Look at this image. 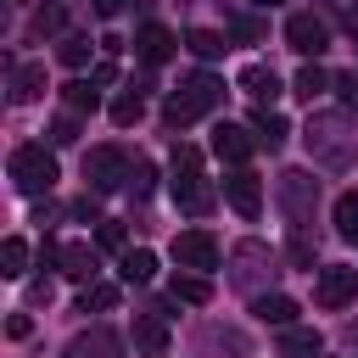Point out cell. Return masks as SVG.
Wrapping results in <instances>:
<instances>
[{"label":"cell","mask_w":358,"mask_h":358,"mask_svg":"<svg viewBox=\"0 0 358 358\" xmlns=\"http://www.w3.org/2000/svg\"><path fill=\"white\" fill-rule=\"evenodd\" d=\"M50 140H56V145H73V140H78V112L56 117V123H50Z\"/></svg>","instance_id":"obj_32"},{"label":"cell","mask_w":358,"mask_h":358,"mask_svg":"<svg viewBox=\"0 0 358 358\" xmlns=\"http://www.w3.org/2000/svg\"><path fill=\"white\" fill-rule=\"evenodd\" d=\"M168 291H173V302H196V308H201V302H213L207 274H173V285H168Z\"/></svg>","instance_id":"obj_20"},{"label":"cell","mask_w":358,"mask_h":358,"mask_svg":"<svg viewBox=\"0 0 358 358\" xmlns=\"http://www.w3.org/2000/svg\"><path fill=\"white\" fill-rule=\"evenodd\" d=\"M252 129H257V145H268V151H274V145H280V140L291 134V129H285V117H280V112H268V106H257Z\"/></svg>","instance_id":"obj_22"},{"label":"cell","mask_w":358,"mask_h":358,"mask_svg":"<svg viewBox=\"0 0 358 358\" xmlns=\"http://www.w3.org/2000/svg\"><path fill=\"white\" fill-rule=\"evenodd\" d=\"M336 90H341V101L358 112V67H352V73H341V78H336Z\"/></svg>","instance_id":"obj_34"},{"label":"cell","mask_w":358,"mask_h":358,"mask_svg":"<svg viewBox=\"0 0 358 358\" xmlns=\"http://www.w3.org/2000/svg\"><path fill=\"white\" fill-rule=\"evenodd\" d=\"M241 90H246L257 106H268V101L280 95V78H274V67H246V73H241Z\"/></svg>","instance_id":"obj_16"},{"label":"cell","mask_w":358,"mask_h":358,"mask_svg":"<svg viewBox=\"0 0 358 358\" xmlns=\"http://www.w3.org/2000/svg\"><path fill=\"white\" fill-rule=\"evenodd\" d=\"M11 179H17L22 196H45L56 185V157L45 145H17L11 151Z\"/></svg>","instance_id":"obj_4"},{"label":"cell","mask_w":358,"mask_h":358,"mask_svg":"<svg viewBox=\"0 0 358 358\" xmlns=\"http://www.w3.org/2000/svg\"><path fill=\"white\" fill-rule=\"evenodd\" d=\"M134 347L151 352V358H162L168 352V324L162 319H134Z\"/></svg>","instance_id":"obj_18"},{"label":"cell","mask_w":358,"mask_h":358,"mask_svg":"<svg viewBox=\"0 0 358 358\" xmlns=\"http://www.w3.org/2000/svg\"><path fill=\"white\" fill-rule=\"evenodd\" d=\"M252 313H257L263 324H280V330H285V324L296 319V302H291V296H252Z\"/></svg>","instance_id":"obj_17"},{"label":"cell","mask_w":358,"mask_h":358,"mask_svg":"<svg viewBox=\"0 0 358 358\" xmlns=\"http://www.w3.org/2000/svg\"><path fill=\"white\" fill-rule=\"evenodd\" d=\"M336 235L341 241H358V196H336Z\"/></svg>","instance_id":"obj_26"},{"label":"cell","mask_w":358,"mask_h":358,"mask_svg":"<svg viewBox=\"0 0 358 358\" xmlns=\"http://www.w3.org/2000/svg\"><path fill=\"white\" fill-rule=\"evenodd\" d=\"M84 179H90L95 190H117V185H129V162H123V151H112V145L90 151V157H84Z\"/></svg>","instance_id":"obj_6"},{"label":"cell","mask_w":358,"mask_h":358,"mask_svg":"<svg viewBox=\"0 0 358 358\" xmlns=\"http://www.w3.org/2000/svg\"><path fill=\"white\" fill-rule=\"evenodd\" d=\"M129 190H134V201H145V196H151V162H134V173H129Z\"/></svg>","instance_id":"obj_33"},{"label":"cell","mask_w":358,"mask_h":358,"mask_svg":"<svg viewBox=\"0 0 358 358\" xmlns=\"http://www.w3.org/2000/svg\"><path fill=\"white\" fill-rule=\"evenodd\" d=\"M224 101V84L213 78V73H196V78H185L173 95H168V106H162V117L173 123V129H185V123H196L207 106H218Z\"/></svg>","instance_id":"obj_2"},{"label":"cell","mask_w":358,"mask_h":358,"mask_svg":"<svg viewBox=\"0 0 358 358\" xmlns=\"http://www.w3.org/2000/svg\"><path fill=\"white\" fill-rule=\"evenodd\" d=\"M28 330H34V319H28V313H11V319H6V336H11V341H22Z\"/></svg>","instance_id":"obj_35"},{"label":"cell","mask_w":358,"mask_h":358,"mask_svg":"<svg viewBox=\"0 0 358 358\" xmlns=\"http://www.w3.org/2000/svg\"><path fill=\"white\" fill-rule=\"evenodd\" d=\"M62 101H67V112H95L101 106V95H95V78L84 84V78H73L67 90H62Z\"/></svg>","instance_id":"obj_24"},{"label":"cell","mask_w":358,"mask_h":358,"mask_svg":"<svg viewBox=\"0 0 358 358\" xmlns=\"http://www.w3.org/2000/svg\"><path fill=\"white\" fill-rule=\"evenodd\" d=\"M56 263H62L73 280H90V274H95V252H90V246H78V241H73V246H62V257H56Z\"/></svg>","instance_id":"obj_23"},{"label":"cell","mask_w":358,"mask_h":358,"mask_svg":"<svg viewBox=\"0 0 358 358\" xmlns=\"http://www.w3.org/2000/svg\"><path fill=\"white\" fill-rule=\"evenodd\" d=\"M134 50H140V62H151V67H157V62H168V56L179 50V39H173L162 22H145V28L134 34Z\"/></svg>","instance_id":"obj_11"},{"label":"cell","mask_w":358,"mask_h":358,"mask_svg":"<svg viewBox=\"0 0 358 358\" xmlns=\"http://www.w3.org/2000/svg\"><path fill=\"white\" fill-rule=\"evenodd\" d=\"M257 34H263V28H257L252 17H241V22H235V39H257Z\"/></svg>","instance_id":"obj_39"},{"label":"cell","mask_w":358,"mask_h":358,"mask_svg":"<svg viewBox=\"0 0 358 358\" xmlns=\"http://www.w3.org/2000/svg\"><path fill=\"white\" fill-rule=\"evenodd\" d=\"M224 201H229L241 218H257V207H263V185H257L246 168H235V173H224Z\"/></svg>","instance_id":"obj_9"},{"label":"cell","mask_w":358,"mask_h":358,"mask_svg":"<svg viewBox=\"0 0 358 358\" xmlns=\"http://www.w3.org/2000/svg\"><path fill=\"white\" fill-rule=\"evenodd\" d=\"M112 302H117V285H84V291H78V308H84V313H90V308H112Z\"/></svg>","instance_id":"obj_28"},{"label":"cell","mask_w":358,"mask_h":358,"mask_svg":"<svg viewBox=\"0 0 358 358\" xmlns=\"http://www.w3.org/2000/svg\"><path fill=\"white\" fill-rule=\"evenodd\" d=\"M185 45H190L201 62H213V56H224V50H229V39H224L218 28H190V34H185Z\"/></svg>","instance_id":"obj_21"},{"label":"cell","mask_w":358,"mask_h":358,"mask_svg":"<svg viewBox=\"0 0 358 358\" xmlns=\"http://www.w3.org/2000/svg\"><path fill=\"white\" fill-rule=\"evenodd\" d=\"M291 263H302V268H308V263H313V246H308V241H302V235H296V241H291Z\"/></svg>","instance_id":"obj_37"},{"label":"cell","mask_w":358,"mask_h":358,"mask_svg":"<svg viewBox=\"0 0 358 358\" xmlns=\"http://www.w3.org/2000/svg\"><path fill=\"white\" fill-rule=\"evenodd\" d=\"M308 157L313 162H330V168H347L358 157V134L347 117L324 112V117H308Z\"/></svg>","instance_id":"obj_1"},{"label":"cell","mask_w":358,"mask_h":358,"mask_svg":"<svg viewBox=\"0 0 358 358\" xmlns=\"http://www.w3.org/2000/svg\"><path fill=\"white\" fill-rule=\"evenodd\" d=\"M95 11H101V17H117V11H123V0H95Z\"/></svg>","instance_id":"obj_40"},{"label":"cell","mask_w":358,"mask_h":358,"mask_svg":"<svg viewBox=\"0 0 358 358\" xmlns=\"http://www.w3.org/2000/svg\"><path fill=\"white\" fill-rule=\"evenodd\" d=\"M62 62H67V67H84V62H90V39H84V34L62 39Z\"/></svg>","instance_id":"obj_30"},{"label":"cell","mask_w":358,"mask_h":358,"mask_svg":"<svg viewBox=\"0 0 358 358\" xmlns=\"http://www.w3.org/2000/svg\"><path fill=\"white\" fill-rule=\"evenodd\" d=\"M39 95H45V67H39V62H22V67L11 73V101L28 106V101H39Z\"/></svg>","instance_id":"obj_12"},{"label":"cell","mask_w":358,"mask_h":358,"mask_svg":"<svg viewBox=\"0 0 358 358\" xmlns=\"http://www.w3.org/2000/svg\"><path fill=\"white\" fill-rule=\"evenodd\" d=\"M213 151H218L224 162H246V157L257 151V134L241 129V123H218V129H213Z\"/></svg>","instance_id":"obj_10"},{"label":"cell","mask_w":358,"mask_h":358,"mask_svg":"<svg viewBox=\"0 0 358 358\" xmlns=\"http://www.w3.org/2000/svg\"><path fill=\"white\" fill-rule=\"evenodd\" d=\"M313 296H319V308H347L358 296V268H319Z\"/></svg>","instance_id":"obj_8"},{"label":"cell","mask_w":358,"mask_h":358,"mask_svg":"<svg viewBox=\"0 0 358 358\" xmlns=\"http://www.w3.org/2000/svg\"><path fill=\"white\" fill-rule=\"evenodd\" d=\"M117 274H123L129 285H145V280L157 274V257H151L145 246H134V252H123V263H117Z\"/></svg>","instance_id":"obj_19"},{"label":"cell","mask_w":358,"mask_h":358,"mask_svg":"<svg viewBox=\"0 0 358 358\" xmlns=\"http://www.w3.org/2000/svg\"><path fill=\"white\" fill-rule=\"evenodd\" d=\"M73 218H90V224H101V213H95V201L84 196V201H73Z\"/></svg>","instance_id":"obj_38"},{"label":"cell","mask_w":358,"mask_h":358,"mask_svg":"<svg viewBox=\"0 0 358 358\" xmlns=\"http://www.w3.org/2000/svg\"><path fill=\"white\" fill-rule=\"evenodd\" d=\"M140 112H145V106H140V90H134V95H123V101L112 106V123L129 129V123H140Z\"/></svg>","instance_id":"obj_29"},{"label":"cell","mask_w":358,"mask_h":358,"mask_svg":"<svg viewBox=\"0 0 358 358\" xmlns=\"http://www.w3.org/2000/svg\"><path fill=\"white\" fill-rule=\"evenodd\" d=\"M62 22H67V17H62V6H39V11H34V34H56Z\"/></svg>","instance_id":"obj_31"},{"label":"cell","mask_w":358,"mask_h":358,"mask_svg":"<svg viewBox=\"0 0 358 358\" xmlns=\"http://www.w3.org/2000/svg\"><path fill=\"white\" fill-rule=\"evenodd\" d=\"M274 358H319V330H296V324H285Z\"/></svg>","instance_id":"obj_14"},{"label":"cell","mask_w":358,"mask_h":358,"mask_svg":"<svg viewBox=\"0 0 358 358\" xmlns=\"http://www.w3.org/2000/svg\"><path fill=\"white\" fill-rule=\"evenodd\" d=\"M324 90H330V73H324V67H302V73H296V95H302V101H313V95H324Z\"/></svg>","instance_id":"obj_27"},{"label":"cell","mask_w":358,"mask_h":358,"mask_svg":"<svg viewBox=\"0 0 358 358\" xmlns=\"http://www.w3.org/2000/svg\"><path fill=\"white\" fill-rule=\"evenodd\" d=\"M173 263L190 274H207V268H218V241L207 229H185V235H173Z\"/></svg>","instance_id":"obj_5"},{"label":"cell","mask_w":358,"mask_h":358,"mask_svg":"<svg viewBox=\"0 0 358 358\" xmlns=\"http://www.w3.org/2000/svg\"><path fill=\"white\" fill-rule=\"evenodd\" d=\"M280 196H285V213L302 224V218H308V196H313V179H308V173H285V179H280Z\"/></svg>","instance_id":"obj_13"},{"label":"cell","mask_w":358,"mask_h":358,"mask_svg":"<svg viewBox=\"0 0 358 358\" xmlns=\"http://www.w3.org/2000/svg\"><path fill=\"white\" fill-rule=\"evenodd\" d=\"M123 347H117V336L112 330H90V336H78L73 347H67V358H117Z\"/></svg>","instance_id":"obj_15"},{"label":"cell","mask_w":358,"mask_h":358,"mask_svg":"<svg viewBox=\"0 0 358 358\" xmlns=\"http://www.w3.org/2000/svg\"><path fill=\"white\" fill-rule=\"evenodd\" d=\"M22 268H28V241L11 235V241L0 246V274H6V280H22Z\"/></svg>","instance_id":"obj_25"},{"label":"cell","mask_w":358,"mask_h":358,"mask_svg":"<svg viewBox=\"0 0 358 358\" xmlns=\"http://www.w3.org/2000/svg\"><path fill=\"white\" fill-rule=\"evenodd\" d=\"M252 6H274V0H252Z\"/></svg>","instance_id":"obj_41"},{"label":"cell","mask_w":358,"mask_h":358,"mask_svg":"<svg viewBox=\"0 0 358 358\" xmlns=\"http://www.w3.org/2000/svg\"><path fill=\"white\" fill-rule=\"evenodd\" d=\"M285 39H291V50H296V56H319V50L330 45V28H324L313 11H296V17L285 22Z\"/></svg>","instance_id":"obj_7"},{"label":"cell","mask_w":358,"mask_h":358,"mask_svg":"<svg viewBox=\"0 0 358 358\" xmlns=\"http://www.w3.org/2000/svg\"><path fill=\"white\" fill-rule=\"evenodd\" d=\"M173 201H179V213H196V218L213 207V185L201 179L196 145H179V151H173Z\"/></svg>","instance_id":"obj_3"},{"label":"cell","mask_w":358,"mask_h":358,"mask_svg":"<svg viewBox=\"0 0 358 358\" xmlns=\"http://www.w3.org/2000/svg\"><path fill=\"white\" fill-rule=\"evenodd\" d=\"M101 246L117 252V246H123V224H101Z\"/></svg>","instance_id":"obj_36"}]
</instances>
